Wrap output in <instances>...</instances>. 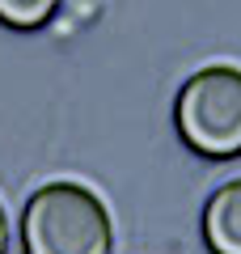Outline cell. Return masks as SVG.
I'll return each mask as SVG.
<instances>
[{"mask_svg": "<svg viewBox=\"0 0 241 254\" xmlns=\"http://www.w3.org/2000/svg\"><path fill=\"white\" fill-rule=\"evenodd\" d=\"M203 242L212 254H241V178L216 187L203 203Z\"/></svg>", "mask_w": 241, "mask_h": 254, "instance_id": "cell-3", "label": "cell"}, {"mask_svg": "<svg viewBox=\"0 0 241 254\" xmlns=\"http://www.w3.org/2000/svg\"><path fill=\"white\" fill-rule=\"evenodd\" d=\"M9 250V212H4V203H0V254Z\"/></svg>", "mask_w": 241, "mask_h": 254, "instance_id": "cell-5", "label": "cell"}, {"mask_svg": "<svg viewBox=\"0 0 241 254\" xmlns=\"http://www.w3.org/2000/svg\"><path fill=\"white\" fill-rule=\"evenodd\" d=\"M60 0H0V26L9 30H38L55 17Z\"/></svg>", "mask_w": 241, "mask_h": 254, "instance_id": "cell-4", "label": "cell"}, {"mask_svg": "<svg viewBox=\"0 0 241 254\" xmlns=\"http://www.w3.org/2000/svg\"><path fill=\"white\" fill-rule=\"evenodd\" d=\"M174 127L182 144L207 161L241 157V68L212 64L186 76L174 102Z\"/></svg>", "mask_w": 241, "mask_h": 254, "instance_id": "cell-2", "label": "cell"}, {"mask_svg": "<svg viewBox=\"0 0 241 254\" xmlns=\"http://www.w3.org/2000/svg\"><path fill=\"white\" fill-rule=\"evenodd\" d=\"M26 254H115L110 208L85 182H47L21 212Z\"/></svg>", "mask_w": 241, "mask_h": 254, "instance_id": "cell-1", "label": "cell"}]
</instances>
